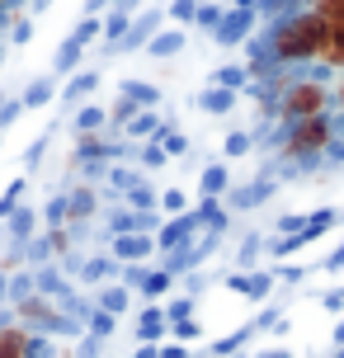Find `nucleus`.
Masks as SVG:
<instances>
[{"label":"nucleus","instance_id":"nucleus-1","mask_svg":"<svg viewBox=\"0 0 344 358\" xmlns=\"http://www.w3.org/2000/svg\"><path fill=\"white\" fill-rule=\"evenodd\" d=\"M326 34L330 29L311 15V10H288V15L269 19L255 38L264 43L273 71H302V66H321V57H326Z\"/></svg>","mask_w":344,"mask_h":358},{"label":"nucleus","instance_id":"nucleus-2","mask_svg":"<svg viewBox=\"0 0 344 358\" xmlns=\"http://www.w3.org/2000/svg\"><path fill=\"white\" fill-rule=\"evenodd\" d=\"M316 113H330V85L316 80V76H292L288 90L278 94L273 123H302V118H316Z\"/></svg>","mask_w":344,"mask_h":358},{"label":"nucleus","instance_id":"nucleus-3","mask_svg":"<svg viewBox=\"0 0 344 358\" xmlns=\"http://www.w3.org/2000/svg\"><path fill=\"white\" fill-rule=\"evenodd\" d=\"M273 194H278V175H273V165L264 161L255 179H245V184H231L222 203H227V213L236 217V213H255V208H264Z\"/></svg>","mask_w":344,"mask_h":358},{"label":"nucleus","instance_id":"nucleus-4","mask_svg":"<svg viewBox=\"0 0 344 358\" xmlns=\"http://www.w3.org/2000/svg\"><path fill=\"white\" fill-rule=\"evenodd\" d=\"M217 283L227 287V292H236L241 302H264L273 292V273L269 268H227Z\"/></svg>","mask_w":344,"mask_h":358},{"label":"nucleus","instance_id":"nucleus-5","mask_svg":"<svg viewBox=\"0 0 344 358\" xmlns=\"http://www.w3.org/2000/svg\"><path fill=\"white\" fill-rule=\"evenodd\" d=\"M90 222H99V184H66V227L85 236Z\"/></svg>","mask_w":344,"mask_h":358},{"label":"nucleus","instance_id":"nucleus-6","mask_svg":"<svg viewBox=\"0 0 344 358\" xmlns=\"http://www.w3.org/2000/svg\"><path fill=\"white\" fill-rule=\"evenodd\" d=\"M255 34H259V15L255 10H227L222 24L213 29V43L217 48H245Z\"/></svg>","mask_w":344,"mask_h":358},{"label":"nucleus","instance_id":"nucleus-7","mask_svg":"<svg viewBox=\"0 0 344 358\" xmlns=\"http://www.w3.org/2000/svg\"><path fill=\"white\" fill-rule=\"evenodd\" d=\"M199 231L203 227H199V213H194V208L180 213V217H165L161 231H156V255H170V250H180V245H189Z\"/></svg>","mask_w":344,"mask_h":358},{"label":"nucleus","instance_id":"nucleus-8","mask_svg":"<svg viewBox=\"0 0 344 358\" xmlns=\"http://www.w3.org/2000/svg\"><path fill=\"white\" fill-rule=\"evenodd\" d=\"M118 278V259H113L109 250H85L80 255V268H76V287H104Z\"/></svg>","mask_w":344,"mask_h":358},{"label":"nucleus","instance_id":"nucleus-9","mask_svg":"<svg viewBox=\"0 0 344 358\" xmlns=\"http://www.w3.org/2000/svg\"><path fill=\"white\" fill-rule=\"evenodd\" d=\"M109 255L118 264H156V236H142V231H127V236H113L109 241Z\"/></svg>","mask_w":344,"mask_h":358},{"label":"nucleus","instance_id":"nucleus-10","mask_svg":"<svg viewBox=\"0 0 344 358\" xmlns=\"http://www.w3.org/2000/svg\"><path fill=\"white\" fill-rule=\"evenodd\" d=\"M38 231H43V222H38V208H34V203H19L15 213L0 222V236H5V245H29Z\"/></svg>","mask_w":344,"mask_h":358},{"label":"nucleus","instance_id":"nucleus-11","mask_svg":"<svg viewBox=\"0 0 344 358\" xmlns=\"http://www.w3.org/2000/svg\"><path fill=\"white\" fill-rule=\"evenodd\" d=\"M132 340H137V344H161V340H170V321H165V306L161 302H142L137 321H132Z\"/></svg>","mask_w":344,"mask_h":358},{"label":"nucleus","instance_id":"nucleus-12","mask_svg":"<svg viewBox=\"0 0 344 358\" xmlns=\"http://www.w3.org/2000/svg\"><path fill=\"white\" fill-rule=\"evenodd\" d=\"M99 85H104V76L80 66L76 76H66V80H62V90H57V104H62V108L85 104V99H94V90H99Z\"/></svg>","mask_w":344,"mask_h":358},{"label":"nucleus","instance_id":"nucleus-13","mask_svg":"<svg viewBox=\"0 0 344 358\" xmlns=\"http://www.w3.org/2000/svg\"><path fill=\"white\" fill-rule=\"evenodd\" d=\"M90 302L99 306V311H109V316H118V321H123V316H132V306H137V292H127V287L118 283V278H113V283L94 287V297H90Z\"/></svg>","mask_w":344,"mask_h":358},{"label":"nucleus","instance_id":"nucleus-14","mask_svg":"<svg viewBox=\"0 0 344 358\" xmlns=\"http://www.w3.org/2000/svg\"><path fill=\"white\" fill-rule=\"evenodd\" d=\"M57 90H62V80H57L52 71L34 76L29 85L19 90V104H24V113H34V108H48V104H57Z\"/></svg>","mask_w":344,"mask_h":358},{"label":"nucleus","instance_id":"nucleus-15","mask_svg":"<svg viewBox=\"0 0 344 358\" xmlns=\"http://www.w3.org/2000/svg\"><path fill=\"white\" fill-rule=\"evenodd\" d=\"M194 213H199V227H203V231H222V236H231L236 217L227 213V203H222V198H199V203H194Z\"/></svg>","mask_w":344,"mask_h":358},{"label":"nucleus","instance_id":"nucleus-16","mask_svg":"<svg viewBox=\"0 0 344 358\" xmlns=\"http://www.w3.org/2000/svg\"><path fill=\"white\" fill-rule=\"evenodd\" d=\"M231 165L227 161H208L199 170V198H227V189H231Z\"/></svg>","mask_w":344,"mask_h":358},{"label":"nucleus","instance_id":"nucleus-17","mask_svg":"<svg viewBox=\"0 0 344 358\" xmlns=\"http://www.w3.org/2000/svg\"><path fill=\"white\" fill-rule=\"evenodd\" d=\"M241 104V94L236 90H217V85H203L199 94H194V108H203L208 118H227L231 108Z\"/></svg>","mask_w":344,"mask_h":358},{"label":"nucleus","instance_id":"nucleus-18","mask_svg":"<svg viewBox=\"0 0 344 358\" xmlns=\"http://www.w3.org/2000/svg\"><path fill=\"white\" fill-rule=\"evenodd\" d=\"M71 132L80 137V132H109V104H94V99H85V104L71 108Z\"/></svg>","mask_w":344,"mask_h":358},{"label":"nucleus","instance_id":"nucleus-19","mask_svg":"<svg viewBox=\"0 0 344 358\" xmlns=\"http://www.w3.org/2000/svg\"><path fill=\"white\" fill-rule=\"evenodd\" d=\"M194 241H199V236H194ZM194 241H189V245H180V250H170V255H161L156 264H161L165 273H175V278H184V273H199L208 259L199 255V245H194Z\"/></svg>","mask_w":344,"mask_h":358},{"label":"nucleus","instance_id":"nucleus-20","mask_svg":"<svg viewBox=\"0 0 344 358\" xmlns=\"http://www.w3.org/2000/svg\"><path fill=\"white\" fill-rule=\"evenodd\" d=\"M161 10H146V15H137L132 19V29H127V38H123V48H118V52H142L146 43H151V38H156V29H161Z\"/></svg>","mask_w":344,"mask_h":358},{"label":"nucleus","instance_id":"nucleus-21","mask_svg":"<svg viewBox=\"0 0 344 358\" xmlns=\"http://www.w3.org/2000/svg\"><path fill=\"white\" fill-rule=\"evenodd\" d=\"M156 203H161V184H151V175H142L123 194V208H132V213H161Z\"/></svg>","mask_w":344,"mask_h":358},{"label":"nucleus","instance_id":"nucleus-22","mask_svg":"<svg viewBox=\"0 0 344 358\" xmlns=\"http://www.w3.org/2000/svg\"><path fill=\"white\" fill-rule=\"evenodd\" d=\"M156 132H161V108H142L137 118H127V123H123V137H127V142H132V146L151 142Z\"/></svg>","mask_w":344,"mask_h":358},{"label":"nucleus","instance_id":"nucleus-23","mask_svg":"<svg viewBox=\"0 0 344 358\" xmlns=\"http://www.w3.org/2000/svg\"><path fill=\"white\" fill-rule=\"evenodd\" d=\"M175 283H180L175 273H165V268H156V264H151V273H146V278H142V287H137V302H165V297L175 292Z\"/></svg>","mask_w":344,"mask_h":358},{"label":"nucleus","instance_id":"nucleus-24","mask_svg":"<svg viewBox=\"0 0 344 358\" xmlns=\"http://www.w3.org/2000/svg\"><path fill=\"white\" fill-rule=\"evenodd\" d=\"M264 245H269V236H264V231H245V236H241V245L231 250V268H255V264H259V255H264Z\"/></svg>","mask_w":344,"mask_h":358},{"label":"nucleus","instance_id":"nucleus-25","mask_svg":"<svg viewBox=\"0 0 344 358\" xmlns=\"http://www.w3.org/2000/svg\"><path fill=\"white\" fill-rule=\"evenodd\" d=\"M80 62H85V43L66 38V43L57 48V57H52V76H57V80H66V76L80 71Z\"/></svg>","mask_w":344,"mask_h":358},{"label":"nucleus","instance_id":"nucleus-26","mask_svg":"<svg viewBox=\"0 0 344 358\" xmlns=\"http://www.w3.org/2000/svg\"><path fill=\"white\" fill-rule=\"evenodd\" d=\"M118 99H132L137 108H156L161 104V85H151V80H118Z\"/></svg>","mask_w":344,"mask_h":358},{"label":"nucleus","instance_id":"nucleus-27","mask_svg":"<svg viewBox=\"0 0 344 358\" xmlns=\"http://www.w3.org/2000/svg\"><path fill=\"white\" fill-rule=\"evenodd\" d=\"M208 85L245 94V90H250V71H245V62H227V66H217V71H213V80H208Z\"/></svg>","mask_w":344,"mask_h":358},{"label":"nucleus","instance_id":"nucleus-28","mask_svg":"<svg viewBox=\"0 0 344 358\" xmlns=\"http://www.w3.org/2000/svg\"><path fill=\"white\" fill-rule=\"evenodd\" d=\"M29 340H34V330H24V325H5L0 330V358H29Z\"/></svg>","mask_w":344,"mask_h":358},{"label":"nucleus","instance_id":"nucleus-29","mask_svg":"<svg viewBox=\"0 0 344 358\" xmlns=\"http://www.w3.org/2000/svg\"><path fill=\"white\" fill-rule=\"evenodd\" d=\"M255 151V137H250V127H231L227 137H222V161L231 165V161H245Z\"/></svg>","mask_w":344,"mask_h":358},{"label":"nucleus","instance_id":"nucleus-30","mask_svg":"<svg viewBox=\"0 0 344 358\" xmlns=\"http://www.w3.org/2000/svg\"><path fill=\"white\" fill-rule=\"evenodd\" d=\"M184 48H189V34H184V29H165V34H156L151 43H146L151 57H180Z\"/></svg>","mask_w":344,"mask_h":358},{"label":"nucleus","instance_id":"nucleus-31","mask_svg":"<svg viewBox=\"0 0 344 358\" xmlns=\"http://www.w3.org/2000/svg\"><path fill=\"white\" fill-rule=\"evenodd\" d=\"M137 170H142V175H161V170H170V156H165V146L156 142V137L137 146Z\"/></svg>","mask_w":344,"mask_h":358},{"label":"nucleus","instance_id":"nucleus-32","mask_svg":"<svg viewBox=\"0 0 344 358\" xmlns=\"http://www.w3.org/2000/svg\"><path fill=\"white\" fill-rule=\"evenodd\" d=\"M99 29H104V43H109V52H118V48H123V38H127V29H132V15H123V10H113V15L104 19Z\"/></svg>","mask_w":344,"mask_h":358},{"label":"nucleus","instance_id":"nucleus-33","mask_svg":"<svg viewBox=\"0 0 344 358\" xmlns=\"http://www.w3.org/2000/svg\"><path fill=\"white\" fill-rule=\"evenodd\" d=\"M161 306H165V321H170V325H175V321H189V316H199V302H194L189 292H170Z\"/></svg>","mask_w":344,"mask_h":358},{"label":"nucleus","instance_id":"nucleus-34","mask_svg":"<svg viewBox=\"0 0 344 358\" xmlns=\"http://www.w3.org/2000/svg\"><path fill=\"white\" fill-rule=\"evenodd\" d=\"M85 335H94V340H113V335H118V316L90 306V316H85Z\"/></svg>","mask_w":344,"mask_h":358},{"label":"nucleus","instance_id":"nucleus-35","mask_svg":"<svg viewBox=\"0 0 344 358\" xmlns=\"http://www.w3.org/2000/svg\"><path fill=\"white\" fill-rule=\"evenodd\" d=\"M52 132H57V123H48L43 132H38L34 142H29V151H24V175H34L38 165H43V156H48V142H52Z\"/></svg>","mask_w":344,"mask_h":358},{"label":"nucleus","instance_id":"nucleus-36","mask_svg":"<svg viewBox=\"0 0 344 358\" xmlns=\"http://www.w3.org/2000/svg\"><path fill=\"white\" fill-rule=\"evenodd\" d=\"M24 194H29V175H19V179H10L5 189H0V222L15 213L19 203H24Z\"/></svg>","mask_w":344,"mask_h":358},{"label":"nucleus","instance_id":"nucleus-37","mask_svg":"<svg viewBox=\"0 0 344 358\" xmlns=\"http://www.w3.org/2000/svg\"><path fill=\"white\" fill-rule=\"evenodd\" d=\"M38 222H43V227H66V189H57V194L38 208Z\"/></svg>","mask_w":344,"mask_h":358},{"label":"nucleus","instance_id":"nucleus-38","mask_svg":"<svg viewBox=\"0 0 344 358\" xmlns=\"http://www.w3.org/2000/svg\"><path fill=\"white\" fill-rule=\"evenodd\" d=\"M137 179H142V170H137V165H109V179H104V189H113V194L123 198L127 189L137 184Z\"/></svg>","mask_w":344,"mask_h":358},{"label":"nucleus","instance_id":"nucleus-39","mask_svg":"<svg viewBox=\"0 0 344 358\" xmlns=\"http://www.w3.org/2000/svg\"><path fill=\"white\" fill-rule=\"evenodd\" d=\"M156 208H161V217H180V213H189L194 203H189V194H184L180 184H170V189H161V203H156Z\"/></svg>","mask_w":344,"mask_h":358},{"label":"nucleus","instance_id":"nucleus-40","mask_svg":"<svg viewBox=\"0 0 344 358\" xmlns=\"http://www.w3.org/2000/svg\"><path fill=\"white\" fill-rule=\"evenodd\" d=\"M222 15H227V10H222L217 0H199V15H194V24H199L203 34H213V29L222 24Z\"/></svg>","mask_w":344,"mask_h":358},{"label":"nucleus","instance_id":"nucleus-41","mask_svg":"<svg viewBox=\"0 0 344 358\" xmlns=\"http://www.w3.org/2000/svg\"><path fill=\"white\" fill-rule=\"evenodd\" d=\"M19 118H24V104H19V94H0V132H10Z\"/></svg>","mask_w":344,"mask_h":358},{"label":"nucleus","instance_id":"nucleus-42","mask_svg":"<svg viewBox=\"0 0 344 358\" xmlns=\"http://www.w3.org/2000/svg\"><path fill=\"white\" fill-rule=\"evenodd\" d=\"M34 268H19V273H10V302H19V297H34Z\"/></svg>","mask_w":344,"mask_h":358},{"label":"nucleus","instance_id":"nucleus-43","mask_svg":"<svg viewBox=\"0 0 344 358\" xmlns=\"http://www.w3.org/2000/svg\"><path fill=\"white\" fill-rule=\"evenodd\" d=\"M146 273H151V264H118V283H123L127 292H137Z\"/></svg>","mask_w":344,"mask_h":358},{"label":"nucleus","instance_id":"nucleus-44","mask_svg":"<svg viewBox=\"0 0 344 358\" xmlns=\"http://www.w3.org/2000/svg\"><path fill=\"white\" fill-rule=\"evenodd\" d=\"M307 222H311V213H283L273 222V236H292V231H302Z\"/></svg>","mask_w":344,"mask_h":358},{"label":"nucleus","instance_id":"nucleus-45","mask_svg":"<svg viewBox=\"0 0 344 358\" xmlns=\"http://www.w3.org/2000/svg\"><path fill=\"white\" fill-rule=\"evenodd\" d=\"M269 273H273V283L283 278V283H302L311 273V264H269Z\"/></svg>","mask_w":344,"mask_h":358},{"label":"nucleus","instance_id":"nucleus-46","mask_svg":"<svg viewBox=\"0 0 344 358\" xmlns=\"http://www.w3.org/2000/svg\"><path fill=\"white\" fill-rule=\"evenodd\" d=\"M213 283H217V278H213V273H203V268H199V273H184V292H189L194 302H199V297H203Z\"/></svg>","mask_w":344,"mask_h":358},{"label":"nucleus","instance_id":"nucleus-47","mask_svg":"<svg viewBox=\"0 0 344 358\" xmlns=\"http://www.w3.org/2000/svg\"><path fill=\"white\" fill-rule=\"evenodd\" d=\"M165 156H170V161H184V156H189V151H194V142H189V137H184V132H170V137H165Z\"/></svg>","mask_w":344,"mask_h":358},{"label":"nucleus","instance_id":"nucleus-48","mask_svg":"<svg viewBox=\"0 0 344 358\" xmlns=\"http://www.w3.org/2000/svg\"><path fill=\"white\" fill-rule=\"evenodd\" d=\"M199 335H203V325L194 321V316H189V321H175V325H170V340H180V344H194Z\"/></svg>","mask_w":344,"mask_h":358},{"label":"nucleus","instance_id":"nucleus-49","mask_svg":"<svg viewBox=\"0 0 344 358\" xmlns=\"http://www.w3.org/2000/svg\"><path fill=\"white\" fill-rule=\"evenodd\" d=\"M194 15H199V0H175V5H170V19H175L180 29H189Z\"/></svg>","mask_w":344,"mask_h":358},{"label":"nucleus","instance_id":"nucleus-50","mask_svg":"<svg viewBox=\"0 0 344 358\" xmlns=\"http://www.w3.org/2000/svg\"><path fill=\"white\" fill-rule=\"evenodd\" d=\"M76 165H80L85 184H104V179H109V161H76Z\"/></svg>","mask_w":344,"mask_h":358},{"label":"nucleus","instance_id":"nucleus-51","mask_svg":"<svg viewBox=\"0 0 344 358\" xmlns=\"http://www.w3.org/2000/svg\"><path fill=\"white\" fill-rule=\"evenodd\" d=\"M311 273H344V245H335V250H330L321 264L311 268Z\"/></svg>","mask_w":344,"mask_h":358},{"label":"nucleus","instance_id":"nucleus-52","mask_svg":"<svg viewBox=\"0 0 344 358\" xmlns=\"http://www.w3.org/2000/svg\"><path fill=\"white\" fill-rule=\"evenodd\" d=\"M94 34H99V19H94V15H85V19H80V24H76V43H85V48H90V43H94Z\"/></svg>","mask_w":344,"mask_h":358},{"label":"nucleus","instance_id":"nucleus-53","mask_svg":"<svg viewBox=\"0 0 344 358\" xmlns=\"http://www.w3.org/2000/svg\"><path fill=\"white\" fill-rule=\"evenodd\" d=\"M76 354H80V358H99V354H104V340H94V335H80V340H76Z\"/></svg>","mask_w":344,"mask_h":358},{"label":"nucleus","instance_id":"nucleus-54","mask_svg":"<svg viewBox=\"0 0 344 358\" xmlns=\"http://www.w3.org/2000/svg\"><path fill=\"white\" fill-rule=\"evenodd\" d=\"M321 311H330V316H340V311H344V283L330 287L326 297H321Z\"/></svg>","mask_w":344,"mask_h":358},{"label":"nucleus","instance_id":"nucleus-55","mask_svg":"<svg viewBox=\"0 0 344 358\" xmlns=\"http://www.w3.org/2000/svg\"><path fill=\"white\" fill-rule=\"evenodd\" d=\"M161 358H194V354H189V344H180V340H161Z\"/></svg>","mask_w":344,"mask_h":358},{"label":"nucleus","instance_id":"nucleus-56","mask_svg":"<svg viewBox=\"0 0 344 358\" xmlns=\"http://www.w3.org/2000/svg\"><path fill=\"white\" fill-rule=\"evenodd\" d=\"M330 99H335V123L344 127V76H335V94Z\"/></svg>","mask_w":344,"mask_h":358},{"label":"nucleus","instance_id":"nucleus-57","mask_svg":"<svg viewBox=\"0 0 344 358\" xmlns=\"http://www.w3.org/2000/svg\"><path fill=\"white\" fill-rule=\"evenodd\" d=\"M132 358H161V344H137V354Z\"/></svg>","mask_w":344,"mask_h":358},{"label":"nucleus","instance_id":"nucleus-58","mask_svg":"<svg viewBox=\"0 0 344 358\" xmlns=\"http://www.w3.org/2000/svg\"><path fill=\"white\" fill-rule=\"evenodd\" d=\"M255 358H292V349H273V344H269V349H259Z\"/></svg>","mask_w":344,"mask_h":358},{"label":"nucleus","instance_id":"nucleus-59","mask_svg":"<svg viewBox=\"0 0 344 358\" xmlns=\"http://www.w3.org/2000/svg\"><path fill=\"white\" fill-rule=\"evenodd\" d=\"M10 302V273H0V306Z\"/></svg>","mask_w":344,"mask_h":358},{"label":"nucleus","instance_id":"nucleus-60","mask_svg":"<svg viewBox=\"0 0 344 358\" xmlns=\"http://www.w3.org/2000/svg\"><path fill=\"white\" fill-rule=\"evenodd\" d=\"M340 227H344V208H340Z\"/></svg>","mask_w":344,"mask_h":358},{"label":"nucleus","instance_id":"nucleus-61","mask_svg":"<svg viewBox=\"0 0 344 358\" xmlns=\"http://www.w3.org/2000/svg\"><path fill=\"white\" fill-rule=\"evenodd\" d=\"M0 146H5V132H0Z\"/></svg>","mask_w":344,"mask_h":358}]
</instances>
